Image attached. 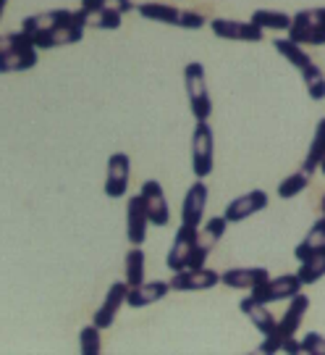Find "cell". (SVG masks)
I'll list each match as a JSON object with an SVG mask.
<instances>
[{
  "instance_id": "obj_7",
  "label": "cell",
  "mask_w": 325,
  "mask_h": 355,
  "mask_svg": "<svg viewBox=\"0 0 325 355\" xmlns=\"http://www.w3.org/2000/svg\"><path fill=\"white\" fill-rule=\"evenodd\" d=\"M210 32L221 40H234V42H263L265 32L252 21H236V19H213Z\"/></svg>"
},
{
  "instance_id": "obj_32",
  "label": "cell",
  "mask_w": 325,
  "mask_h": 355,
  "mask_svg": "<svg viewBox=\"0 0 325 355\" xmlns=\"http://www.w3.org/2000/svg\"><path fill=\"white\" fill-rule=\"evenodd\" d=\"M82 8H92V11H115V13H129L137 6L131 0H82Z\"/></svg>"
},
{
  "instance_id": "obj_13",
  "label": "cell",
  "mask_w": 325,
  "mask_h": 355,
  "mask_svg": "<svg viewBox=\"0 0 325 355\" xmlns=\"http://www.w3.org/2000/svg\"><path fill=\"white\" fill-rule=\"evenodd\" d=\"M150 227V216H147L142 195H131L129 205H126V237H129V242L131 245H145Z\"/></svg>"
},
{
  "instance_id": "obj_11",
  "label": "cell",
  "mask_w": 325,
  "mask_h": 355,
  "mask_svg": "<svg viewBox=\"0 0 325 355\" xmlns=\"http://www.w3.org/2000/svg\"><path fill=\"white\" fill-rule=\"evenodd\" d=\"M84 26L82 24H66V26H55V29H48V32H37V35H29L32 37V45L37 51H50V48H63V45H76L84 40Z\"/></svg>"
},
{
  "instance_id": "obj_3",
  "label": "cell",
  "mask_w": 325,
  "mask_h": 355,
  "mask_svg": "<svg viewBox=\"0 0 325 355\" xmlns=\"http://www.w3.org/2000/svg\"><path fill=\"white\" fill-rule=\"evenodd\" d=\"M301 287L304 284H301L299 274H281V277H270L268 282L257 284L250 295L257 303L270 305V303H281V300H291L294 295H299Z\"/></svg>"
},
{
  "instance_id": "obj_38",
  "label": "cell",
  "mask_w": 325,
  "mask_h": 355,
  "mask_svg": "<svg viewBox=\"0 0 325 355\" xmlns=\"http://www.w3.org/2000/svg\"><path fill=\"white\" fill-rule=\"evenodd\" d=\"M6 6H8V0H0V21H3V13H6Z\"/></svg>"
},
{
  "instance_id": "obj_23",
  "label": "cell",
  "mask_w": 325,
  "mask_h": 355,
  "mask_svg": "<svg viewBox=\"0 0 325 355\" xmlns=\"http://www.w3.org/2000/svg\"><path fill=\"white\" fill-rule=\"evenodd\" d=\"M323 158H325V119H320L317 127H315V137H313V142H310V150H307L304 161H301V171L315 177V174L320 171Z\"/></svg>"
},
{
  "instance_id": "obj_31",
  "label": "cell",
  "mask_w": 325,
  "mask_h": 355,
  "mask_svg": "<svg viewBox=\"0 0 325 355\" xmlns=\"http://www.w3.org/2000/svg\"><path fill=\"white\" fill-rule=\"evenodd\" d=\"M100 327L89 324L79 331V350L84 355H100L102 353V337H100Z\"/></svg>"
},
{
  "instance_id": "obj_35",
  "label": "cell",
  "mask_w": 325,
  "mask_h": 355,
  "mask_svg": "<svg viewBox=\"0 0 325 355\" xmlns=\"http://www.w3.org/2000/svg\"><path fill=\"white\" fill-rule=\"evenodd\" d=\"M181 29H187V32H194V29H202L205 26V16L200 11H184L181 16Z\"/></svg>"
},
{
  "instance_id": "obj_14",
  "label": "cell",
  "mask_w": 325,
  "mask_h": 355,
  "mask_svg": "<svg viewBox=\"0 0 325 355\" xmlns=\"http://www.w3.org/2000/svg\"><path fill=\"white\" fill-rule=\"evenodd\" d=\"M126 297H129V284L124 282H113L108 295H105V300L102 305L95 311V318H92V324L95 327H100V329H108L113 327V321L118 316V311H121V305H126Z\"/></svg>"
},
{
  "instance_id": "obj_27",
  "label": "cell",
  "mask_w": 325,
  "mask_h": 355,
  "mask_svg": "<svg viewBox=\"0 0 325 355\" xmlns=\"http://www.w3.org/2000/svg\"><path fill=\"white\" fill-rule=\"evenodd\" d=\"M147 255L142 250V245H131V250L126 253V284L137 287L147 279Z\"/></svg>"
},
{
  "instance_id": "obj_1",
  "label": "cell",
  "mask_w": 325,
  "mask_h": 355,
  "mask_svg": "<svg viewBox=\"0 0 325 355\" xmlns=\"http://www.w3.org/2000/svg\"><path fill=\"white\" fill-rule=\"evenodd\" d=\"M184 89L189 95L194 121H207L213 114V98H210V87H207L205 66L200 61H192V64L184 66Z\"/></svg>"
},
{
  "instance_id": "obj_8",
  "label": "cell",
  "mask_w": 325,
  "mask_h": 355,
  "mask_svg": "<svg viewBox=\"0 0 325 355\" xmlns=\"http://www.w3.org/2000/svg\"><path fill=\"white\" fill-rule=\"evenodd\" d=\"M265 208H268V192L250 190V192H244V195H239V198H234L231 203L225 205L223 218L228 224H239V221H247L250 216L260 214Z\"/></svg>"
},
{
  "instance_id": "obj_20",
  "label": "cell",
  "mask_w": 325,
  "mask_h": 355,
  "mask_svg": "<svg viewBox=\"0 0 325 355\" xmlns=\"http://www.w3.org/2000/svg\"><path fill=\"white\" fill-rule=\"evenodd\" d=\"M76 21L84 26V29H105V32H111V29H118L121 21H124V16L115 11H92V8H82L79 6V11H74Z\"/></svg>"
},
{
  "instance_id": "obj_25",
  "label": "cell",
  "mask_w": 325,
  "mask_h": 355,
  "mask_svg": "<svg viewBox=\"0 0 325 355\" xmlns=\"http://www.w3.org/2000/svg\"><path fill=\"white\" fill-rule=\"evenodd\" d=\"M299 279L304 287H310V284H315V282H320L325 277V242L317 248V250H313V253L307 255L304 261H299Z\"/></svg>"
},
{
  "instance_id": "obj_29",
  "label": "cell",
  "mask_w": 325,
  "mask_h": 355,
  "mask_svg": "<svg viewBox=\"0 0 325 355\" xmlns=\"http://www.w3.org/2000/svg\"><path fill=\"white\" fill-rule=\"evenodd\" d=\"M301 79H304V89L315 103L325 101V71L320 66L310 64L307 69H301Z\"/></svg>"
},
{
  "instance_id": "obj_17",
  "label": "cell",
  "mask_w": 325,
  "mask_h": 355,
  "mask_svg": "<svg viewBox=\"0 0 325 355\" xmlns=\"http://www.w3.org/2000/svg\"><path fill=\"white\" fill-rule=\"evenodd\" d=\"M307 311H310V297H307V295H301V292H299V295H294V297L288 300L286 313L281 316L278 327H275L278 337H281V340L294 337V334L299 331L301 321H304V316H307Z\"/></svg>"
},
{
  "instance_id": "obj_4",
  "label": "cell",
  "mask_w": 325,
  "mask_h": 355,
  "mask_svg": "<svg viewBox=\"0 0 325 355\" xmlns=\"http://www.w3.org/2000/svg\"><path fill=\"white\" fill-rule=\"evenodd\" d=\"M218 284H221V274L207 266L174 271V277H171V292H205Z\"/></svg>"
},
{
  "instance_id": "obj_18",
  "label": "cell",
  "mask_w": 325,
  "mask_h": 355,
  "mask_svg": "<svg viewBox=\"0 0 325 355\" xmlns=\"http://www.w3.org/2000/svg\"><path fill=\"white\" fill-rule=\"evenodd\" d=\"M171 292V282H142L137 287H129V297H126V305L129 308H147V305H155L158 300H162L165 295Z\"/></svg>"
},
{
  "instance_id": "obj_39",
  "label": "cell",
  "mask_w": 325,
  "mask_h": 355,
  "mask_svg": "<svg viewBox=\"0 0 325 355\" xmlns=\"http://www.w3.org/2000/svg\"><path fill=\"white\" fill-rule=\"evenodd\" d=\"M320 174L325 177V158H323V164H320Z\"/></svg>"
},
{
  "instance_id": "obj_36",
  "label": "cell",
  "mask_w": 325,
  "mask_h": 355,
  "mask_svg": "<svg viewBox=\"0 0 325 355\" xmlns=\"http://www.w3.org/2000/svg\"><path fill=\"white\" fill-rule=\"evenodd\" d=\"M281 353H288V355H299L301 353V345L297 337H286L284 343H281Z\"/></svg>"
},
{
  "instance_id": "obj_34",
  "label": "cell",
  "mask_w": 325,
  "mask_h": 355,
  "mask_svg": "<svg viewBox=\"0 0 325 355\" xmlns=\"http://www.w3.org/2000/svg\"><path fill=\"white\" fill-rule=\"evenodd\" d=\"M299 345H301V353L325 355V337L323 334H317V331H307V334L299 340Z\"/></svg>"
},
{
  "instance_id": "obj_24",
  "label": "cell",
  "mask_w": 325,
  "mask_h": 355,
  "mask_svg": "<svg viewBox=\"0 0 325 355\" xmlns=\"http://www.w3.org/2000/svg\"><path fill=\"white\" fill-rule=\"evenodd\" d=\"M250 21L260 26L263 32H288L291 16L286 11H275V8H257V11H252Z\"/></svg>"
},
{
  "instance_id": "obj_15",
  "label": "cell",
  "mask_w": 325,
  "mask_h": 355,
  "mask_svg": "<svg viewBox=\"0 0 325 355\" xmlns=\"http://www.w3.org/2000/svg\"><path fill=\"white\" fill-rule=\"evenodd\" d=\"M270 279V271L263 266H247V268H228L221 274V284L231 287V290H244L252 292L257 284Z\"/></svg>"
},
{
  "instance_id": "obj_16",
  "label": "cell",
  "mask_w": 325,
  "mask_h": 355,
  "mask_svg": "<svg viewBox=\"0 0 325 355\" xmlns=\"http://www.w3.org/2000/svg\"><path fill=\"white\" fill-rule=\"evenodd\" d=\"M66 24H79L74 11H68V8H55V11H42V13H32V16H26L21 29L29 32V35H37V32H48V29L66 26Z\"/></svg>"
},
{
  "instance_id": "obj_26",
  "label": "cell",
  "mask_w": 325,
  "mask_h": 355,
  "mask_svg": "<svg viewBox=\"0 0 325 355\" xmlns=\"http://www.w3.org/2000/svg\"><path fill=\"white\" fill-rule=\"evenodd\" d=\"M273 48L278 51V55L281 58H286L288 64L294 66V69H307V66L313 64V58H310V53L304 51V45H299V42H294V40L288 37H278L273 42Z\"/></svg>"
},
{
  "instance_id": "obj_22",
  "label": "cell",
  "mask_w": 325,
  "mask_h": 355,
  "mask_svg": "<svg viewBox=\"0 0 325 355\" xmlns=\"http://www.w3.org/2000/svg\"><path fill=\"white\" fill-rule=\"evenodd\" d=\"M134 11L142 19L160 21V24H168V26H178L181 24V16H184V8H176V6H168V3H139Z\"/></svg>"
},
{
  "instance_id": "obj_37",
  "label": "cell",
  "mask_w": 325,
  "mask_h": 355,
  "mask_svg": "<svg viewBox=\"0 0 325 355\" xmlns=\"http://www.w3.org/2000/svg\"><path fill=\"white\" fill-rule=\"evenodd\" d=\"M307 13H310V19H313L315 24L325 29V8H307Z\"/></svg>"
},
{
  "instance_id": "obj_40",
  "label": "cell",
  "mask_w": 325,
  "mask_h": 355,
  "mask_svg": "<svg viewBox=\"0 0 325 355\" xmlns=\"http://www.w3.org/2000/svg\"><path fill=\"white\" fill-rule=\"evenodd\" d=\"M320 211H323V216H325V195H323V203H320Z\"/></svg>"
},
{
  "instance_id": "obj_30",
  "label": "cell",
  "mask_w": 325,
  "mask_h": 355,
  "mask_svg": "<svg viewBox=\"0 0 325 355\" xmlns=\"http://www.w3.org/2000/svg\"><path fill=\"white\" fill-rule=\"evenodd\" d=\"M310 174H304V171H294V174H288L286 179H281V184H278V198H284V200H291V198H297L301 192L310 187Z\"/></svg>"
},
{
  "instance_id": "obj_19",
  "label": "cell",
  "mask_w": 325,
  "mask_h": 355,
  "mask_svg": "<svg viewBox=\"0 0 325 355\" xmlns=\"http://www.w3.org/2000/svg\"><path fill=\"white\" fill-rule=\"evenodd\" d=\"M239 311L250 318L252 327H257V331H260L263 337L270 334V331H275V327H278V321H275V316L270 313V308L265 303H257L252 295H247V297L239 303Z\"/></svg>"
},
{
  "instance_id": "obj_12",
  "label": "cell",
  "mask_w": 325,
  "mask_h": 355,
  "mask_svg": "<svg viewBox=\"0 0 325 355\" xmlns=\"http://www.w3.org/2000/svg\"><path fill=\"white\" fill-rule=\"evenodd\" d=\"M288 40H294V42H299V45H310V48H323L325 45V29L323 26H317L310 19V13L307 8L304 11H297L291 16V26H288Z\"/></svg>"
},
{
  "instance_id": "obj_21",
  "label": "cell",
  "mask_w": 325,
  "mask_h": 355,
  "mask_svg": "<svg viewBox=\"0 0 325 355\" xmlns=\"http://www.w3.org/2000/svg\"><path fill=\"white\" fill-rule=\"evenodd\" d=\"M37 48H19V51L0 55V74H19L37 66Z\"/></svg>"
},
{
  "instance_id": "obj_2",
  "label": "cell",
  "mask_w": 325,
  "mask_h": 355,
  "mask_svg": "<svg viewBox=\"0 0 325 355\" xmlns=\"http://www.w3.org/2000/svg\"><path fill=\"white\" fill-rule=\"evenodd\" d=\"M215 168V135L207 121H197L192 135V171L197 179H207Z\"/></svg>"
},
{
  "instance_id": "obj_6",
  "label": "cell",
  "mask_w": 325,
  "mask_h": 355,
  "mask_svg": "<svg viewBox=\"0 0 325 355\" xmlns=\"http://www.w3.org/2000/svg\"><path fill=\"white\" fill-rule=\"evenodd\" d=\"M139 195L145 200V208H147L152 227H168L171 224V208H168V200H165V192H162L160 182L158 179H147L142 184Z\"/></svg>"
},
{
  "instance_id": "obj_28",
  "label": "cell",
  "mask_w": 325,
  "mask_h": 355,
  "mask_svg": "<svg viewBox=\"0 0 325 355\" xmlns=\"http://www.w3.org/2000/svg\"><path fill=\"white\" fill-rule=\"evenodd\" d=\"M325 242V216H320L317 221H315L313 227H310V232L304 234V240L294 248V255H297V261H304L307 255L313 253V250H317L320 245Z\"/></svg>"
},
{
  "instance_id": "obj_9",
  "label": "cell",
  "mask_w": 325,
  "mask_h": 355,
  "mask_svg": "<svg viewBox=\"0 0 325 355\" xmlns=\"http://www.w3.org/2000/svg\"><path fill=\"white\" fill-rule=\"evenodd\" d=\"M129 179H131V161L126 153H113L108 158V179H105V195L113 200H121L129 192Z\"/></svg>"
},
{
  "instance_id": "obj_10",
  "label": "cell",
  "mask_w": 325,
  "mask_h": 355,
  "mask_svg": "<svg viewBox=\"0 0 325 355\" xmlns=\"http://www.w3.org/2000/svg\"><path fill=\"white\" fill-rule=\"evenodd\" d=\"M207 198H210V190H207L205 179H197L181 200V224L200 227L202 218H205V208H207Z\"/></svg>"
},
{
  "instance_id": "obj_33",
  "label": "cell",
  "mask_w": 325,
  "mask_h": 355,
  "mask_svg": "<svg viewBox=\"0 0 325 355\" xmlns=\"http://www.w3.org/2000/svg\"><path fill=\"white\" fill-rule=\"evenodd\" d=\"M19 48H35L29 32L21 29V32H6V35H0V55H3V53L19 51Z\"/></svg>"
},
{
  "instance_id": "obj_5",
  "label": "cell",
  "mask_w": 325,
  "mask_h": 355,
  "mask_svg": "<svg viewBox=\"0 0 325 355\" xmlns=\"http://www.w3.org/2000/svg\"><path fill=\"white\" fill-rule=\"evenodd\" d=\"M194 250H197V227L181 224L174 237V245H171V250H168L165 263H168L171 271H184V268H189V263H192Z\"/></svg>"
}]
</instances>
